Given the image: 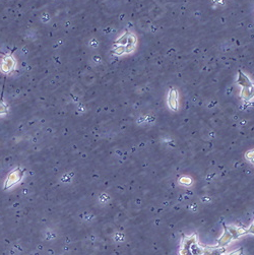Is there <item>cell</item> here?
<instances>
[{
  "instance_id": "1",
  "label": "cell",
  "mask_w": 254,
  "mask_h": 255,
  "mask_svg": "<svg viewBox=\"0 0 254 255\" xmlns=\"http://www.w3.org/2000/svg\"><path fill=\"white\" fill-rule=\"evenodd\" d=\"M204 248L199 247L196 240V236H189L183 241L182 248L180 251L181 255H202Z\"/></svg>"
},
{
  "instance_id": "2",
  "label": "cell",
  "mask_w": 254,
  "mask_h": 255,
  "mask_svg": "<svg viewBox=\"0 0 254 255\" xmlns=\"http://www.w3.org/2000/svg\"><path fill=\"white\" fill-rule=\"evenodd\" d=\"M25 175H26V169L23 168L13 169L6 178V180L4 182V188L9 189L11 187H13L15 184H18L19 182H22Z\"/></svg>"
},
{
  "instance_id": "3",
  "label": "cell",
  "mask_w": 254,
  "mask_h": 255,
  "mask_svg": "<svg viewBox=\"0 0 254 255\" xmlns=\"http://www.w3.org/2000/svg\"><path fill=\"white\" fill-rule=\"evenodd\" d=\"M15 64L14 60L11 56H5L3 59V63L1 65V69L3 72H9V71L13 68V66Z\"/></svg>"
},
{
  "instance_id": "4",
  "label": "cell",
  "mask_w": 254,
  "mask_h": 255,
  "mask_svg": "<svg viewBox=\"0 0 254 255\" xmlns=\"http://www.w3.org/2000/svg\"><path fill=\"white\" fill-rule=\"evenodd\" d=\"M231 240H233L232 235H231V233H230L227 229H226V232L224 233V235H223V236H222V238L220 239L219 244H220V246L227 245V244H229L230 241H231Z\"/></svg>"
},
{
  "instance_id": "5",
  "label": "cell",
  "mask_w": 254,
  "mask_h": 255,
  "mask_svg": "<svg viewBox=\"0 0 254 255\" xmlns=\"http://www.w3.org/2000/svg\"><path fill=\"white\" fill-rule=\"evenodd\" d=\"M7 112H8V109H7V107L4 104H1V103H0V115L6 114Z\"/></svg>"
},
{
  "instance_id": "6",
  "label": "cell",
  "mask_w": 254,
  "mask_h": 255,
  "mask_svg": "<svg viewBox=\"0 0 254 255\" xmlns=\"http://www.w3.org/2000/svg\"><path fill=\"white\" fill-rule=\"evenodd\" d=\"M242 254V251L241 249L240 250H237V251H234V252H231V253H229L227 255H241ZM224 255V254H223Z\"/></svg>"
},
{
  "instance_id": "7",
  "label": "cell",
  "mask_w": 254,
  "mask_h": 255,
  "mask_svg": "<svg viewBox=\"0 0 254 255\" xmlns=\"http://www.w3.org/2000/svg\"><path fill=\"white\" fill-rule=\"evenodd\" d=\"M247 232L254 234V223H253V225H251V227H250V229H249V230H247Z\"/></svg>"
}]
</instances>
